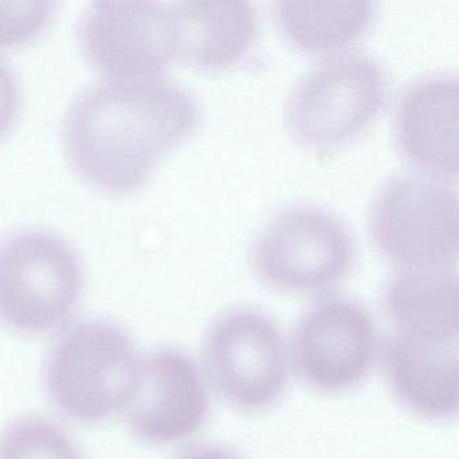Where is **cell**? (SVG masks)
<instances>
[{
	"label": "cell",
	"mask_w": 459,
	"mask_h": 459,
	"mask_svg": "<svg viewBox=\"0 0 459 459\" xmlns=\"http://www.w3.org/2000/svg\"><path fill=\"white\" fill-rule=\"evenodd\" d=\"M197 101L158 79L106 82L80 93L64 120L69 162L95 189L135 192L155 166L195 131Z\"/></svg>",
	"instance_id": "1"
},
{
	"label": "cell",
	"mask_w": 459,
	"mask_h": 459,
	"mask_svg": "<svg viewBox=\"0 0 459 459\" xmlns=\"http://www.w3.org/2000/svg\"><path fill=\"white\" fill-rule=\"evenodd\" d=\"M141 357L127 330L115 322H76L58 335L48 353V394L74 420H106L125 412L138 383Z\"/></svg>",
	"instance_id": "2"
},
{
	"label": "cell",
	"mask_w": 459,
	"mask_h": 459,
	"mask_svg": "<svg viewBox=\"0 0 459 459\" xmlns=\"http://www.w3.org/2000/svg\"><path fill=\"white\" fill-rule=\"evenodd\" d=\"M84 286L82 263L60 236L21 230L0 241V322L22 334L57 329Z\"/></svg>",
	"instance_id": "3"
},
{
	"label": "cell",
	"mask_w": 459,
	"mask_h": 459,
	"mask_svg": "<svg viewBox=\"0 0 459 459\" xmlns=\"http://www.w3.org/2000/svg\"><path fill=\"white\" fill-rule=\"evenodd\" d=\"M369 230L376 248L400 268H448L458 256L455 190L420 174H399L373 201Z\"/></svg>",
	"instance_id": "4"
},
{
	"label": "cell",
	"mask_w": 459,
	"mask_h": 459,
	"mask_svg": "<svg viewBox=\"0 0 459 459\" xmlns=\"http://www.w3.org/2000/svg\"><path fill=\"white\" fill-rule=\"evenodd\" d=\"M386 92L383 68L361 53L333 56L308 69L290 92V133L314 149L359 135L380 111Z\"/></svg>",
	"instance_id": "5"
},
{
	"label": "cell",
	"mask_w": 459,
	"mask_h": 459,
	"mask_svg": "<svg viewBox=\"0 0 459 459\" xmlns=\"http://www.w3.org/2000/svg\"><path fill=\"white\" fill-rule=\"evenodd\" d=\"M204 367L217 394L241 411L275 404L289 383V353L273 319L236 308L216 319L203 345Z\"/></svg>",
	"instance_id": "6"
},
{
	"label": "cell",
	"mask_w": 459,
	"mask_h": 459,
	"mask_svg": "<svg viewBox=\"0 0 459 459\" xmlns=\"http://www.w3.org/2000/svg\"><path fill=\"white\" fill-rule=\"evenodd\" d=\"M251 259L257 276L273 289L318 292L348 273L353 246L337 217L316 206H295L263 228Z\"/></svg>",
	"instance_id": "7"
},
{
	"label": "cell",
	"mask_w": 459,
	"mask_h": 459,
	"mask_svg": "<svg viewBox=\"0 0 459 459\" xmlns=\"http://www.w3.org/2000/svg\"><path fill=\"white\" fill-rule=\"evenodd\" d=\"M77 36L88 63L108 82L158 79L176 56L173 14L158 2H95Z\"/></svg>",
	"instance_id": "8"
},
{
	"label": "cell",
	"mask_w": 459,
	"mask_h": 459,
	"mask_svg": "<svg viewBox=\"0 0 459 459\" xmlns=\"http://www.w3.org/2000/svg\"><path fill=\"white\" fill-rule=\"evenodd\" d=\"M377 353V333L369 313L354 300L329 298L300 316L289 359L310 388L340 394L367 377Z\"/></svg>",
	"instance_id": "9"
},
{
	"label": "cell",
	"mask_w": 459,
	"mask_h": 459,
	"mask_svg": "<svg viewBox=\"0 0 459 459\" xmlns=\"http://www.w3.org/2000/svg\"><path fill=\"white\" fill-rule=\"evenodd\" d=\"M209 412V392L200 368L184 351L160 348L141 357L138 383L125 410L142 442H181L198 431Z\"/></svg>",
	"instance_id": "10"
},
{
	"label": "cell",
	"mask_w": 459,
	"mask_h": 459,
	"mask_svg": "<svg viewBox=\"0 0 459 459\" xmlns=\"http://www.w3.org/2000/svg\"><path fill=\"white\" fill-rule=\"evenodd\" d=\"M459 85L455 74L421 77L400 96L394 139L410 162L434 176H458Z\"/></svg>",
	"instance_id": "11"
},
{
	"label": "cell",
	"mask_w": 459,
	"mask_h": 459,
	"mask_svg": "<svg viewBox=\"0 0 459 459\" xmlns=\"http://www.w3.org/2000/svg\"><path fill=\"white\" fill-rule=\"evenodd\" d=\"M458 342H434L392 333L381 362L394 399L427 420L455 418L459 408Z\"/></svg>",
	"instance_id": "12"
},
{
	"label": "cell",
	"mask_w": 459,
	"mask_h": 459,
	"mask_svg": "<svg viewBox=\"0 0 459 459\" xmlns=\"http://www.w3.org/2000/svg\"><path fill=\"white\" fill-rule=\"evenodd\" d=\"M170 9L176 56L192 65L225 68L254 45L257 17L248 2H181Z\"/></svg>",
	"instance_id": "13"
},
{
	"label": "cell",
	"mask_w": 459,
	"mask_h": 459,
	"mask_svg": "<svg viewBox=\"0 0 459 459\" xmlns=\"http://www.w3.org/2000/svg\"><path fill=\"white\" fill-rule=\"evenodd\" d=\"M385 308L397 334L458 342V276L448 268H400L386 286Z\"/></svg>",
	"instance_id": "14"
},
{
	"label": "cell",
	"mask_w": 459,
	"mask_h": 459,
	"mask_svg": "<svg viewBox=\"0 0 459 459\" xmlns=\"http://www.w3.org/2000/svg\"><path fill=\"white\" fill-rule=\"evenodd\" d=\"M372 2H281L278 18L291 44L306 52H332L364 34Z\"/></svg>",
	"instance_id": "15"
},
{
	"label": "cell",
	"mask_w": 459,
	"mask_h": 459,
	"mask_svg": "<svg viewBox=\"0 0 459 459\" xmlns=\"http://www.w3.org/2000/svg\"><path fill=\"white\" fill-rule=\"evenodd\" d=\"M0 459H82L55 421L41 416L15 419L0 432Z\"/></svg>",
	"instance_id": "16"
},
{
	"label": "cell",
	"mask_w": 459,
	"mask_h": 459,
	"mask_svg": "<svg viewBox=\"0 0 459 459\" xmlns=\"http://www.w3.org/2000/svg\"><path fill=\"white\" fill-rule=\"evenodd\" d=\"M50 2H0V48H13L36 39L53 14Z\"/></svg>",
	"instance_id": "17"
},
{
	"label": "cell",
	"mask_w": 459,
	"mask_h": 459,
	"mask_svg": "<svg viewBox=\"0 0 459 459\" xmlns=\"http://www.w3.org/2000/svg\"><path fill=\"white\" fill-rule=\"evenodd\" d=\"M20 108V90L10 69L0 63V138L12 127Z\"/></svg>",
	"instance_id": "18"
},
{
	"label": "cell",
	"mask_w": 459,
	"mask_h": 459,
	"mask_svg": "<svg viewBox=\"0 0 459 459\" xmlns=\"http://www.w3.org/2000/svg\"><path fill=\"white\" fill-rule=\"evenodd\" d=\"M176 459H241L238 454L220 446H195L179 454Z\"/></svg>",
	"instance_id": "19"
}]
</instances>
